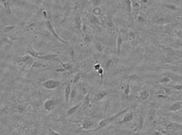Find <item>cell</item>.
<instances>
[{"label":"cell","mask_w":182,"mask_h":135,"mask_svg":"<svg viewBox=\"0 0 182 135\" xmlns=\"http://www.w3.org/2000/svg\"><path fill=\"white\" fill-rule=\"evenodd\" d=\"M34 61H34V58L32 56H30V55H25V56H24L19 57V58L16 60V62H17L19 65L27 68L32 67V65H33Z\"/></svg>","instance_id":"7a4b0ae2"},{"label":"cell","mask_w":182,"mask_h":135,"mask_svg":"<svg viewBox=\"0 0 182 135\" xmlns=\"http://www.w3.org/2000/svg\"><path fill=\"white\" fill-rule=\"evenodd\" d=\"M108 94H109L108 91H98V92H96L95 94H94V98H93V100H94V101H97V102H98V101H100L108 96Z\"/></svg>","instance_id":"ac0fdd59"},{"label":"cell","mask_w":182,"mask_h":135,"mask_svg":"<svg viewBox=\"0 0 182 135\" xmlns=\"http://www.w3.org/2000/svg\"><path fill=\"white\" fill-rule=\"evenodd\" d=\"M135 115V113L134 111H130L129 110V112H127L124 115H123V119L121 120V121L118 122V125H122V124H128V123H130V122L134 119Z\"/></svg>","instance_id":"5bb4252c"},{"label":"cell","mask_w":182,"mask_h":135,"mask_svg":"<svg viewBox=\"0 0 182 135\" xmlns=\"http://www.w3.org/2000/svg\"><path fill=\"white\" fill-rule=\"evenodd\" d=\"M94 40L93 39V36L89 33H86L85 34V36L83 38V41H84L85 44H89V43H92Z\"/></svg>","instance_id":"83f0119b"},{"label":"cell","mask_w":182,"mask_h":135,"mask_svg":"<svg viewBox=\"0 0 182 135\" xmlns=\"http://www.w3.org/2000/svg\"><path fill=\"white\" fill-rule=\"evenodd\" d=\"M141 4L137 0H132V12L134 18H137L140 14Z\"/></svg>","instance_id":"9a60e30c"},{"label":"cell","mask_w":182,"mask_h":135,"mask_svg":"<svg viewBox=\"0 0 182 135\" xmlns=\"http://www.w3.org/2000/svg\"><path fill=\"white\" fill-rule=\"evenodd\" d=\"M61 85V82L53 80V79H48L44 82H42V87L46 90H55Z\"/></svg>","instance_id":"277c9868"},{"label":"cell","mask_w":182,"mask_h":135,"mask_svg":"<svg viewBox=\"0 0 182 135\" xmlns=\"http://www.w3.org/2000/svg\"><path fill=\"white\" fill-rule=\"evenodd\" d=\"M14 29V25H9V26H6V27H4V29H3L2 31L4 32V33H8V32H9V31L13 30Z\"/></svg>","instance_id":"8d00e7d4"},{"label":"cell","mask_w":182,"mask_h":135,"mask_svg":"<svg viewBox=\"0 0 182 135\" xmlns=\"http://www.w3.org/2000/svg\"><path fill=\"white\" fill-rule=\"evenodd\" d=\"M76 87H72V90H71V97H70V102L71 103L75 98V97H76Z\"/></svg>","instance_id":"e575fe53"},{"label":"cell","mask_w":182,"mask_h":135,"mask_svg":"<svg viewBox=\"0 0 182 135\" xmlns=\"http://www.w3.org/2000/svg\"><path fill=\"white\" fill-rule=\"evenodd\" d=\"M137 1H139H139H140V0H137Z\"/></svg>","instance_id":"7dc6e473"},{"label":"cell","mask_w":182,"mask_h":135,"mask_svg":"<svg viewBox=\"0 0 182 135\" xmlns=\"http://www.w3.org/2000/svg\"><path fill=\"white\" fill-rule=\"evenodd\" d=\"M68 51H69V55H70L71 58V59H73V58L75 57V52H74L73 46H70V47H69V50H68Z\"/></svg>","instance_id":"f35d334b"},{"label":"cell","mask_w":182,"mask_h":135,"mask_svg":"<svg viewBox=\"0 0 182 135\" xmlns=\"http://www.w3.org/2000/svg\"><path fill=\"white\" fill-rule=\"evenodd\" d=\"M1 3L4 7V10L8 14L12 15L11 11V0H1Z\"/></svg>","instance_id":"cb8c5ba5"},{"label":"cell","mask_w":182,"mask_h":135,"mask_svg":"<svg viewBox=\"0 0 182 135\" xmlns=\"http://www.w3.org/2000/svg\"><path fill=\"white\" fill-rule=\"evenodd\" d=\"M26 54H27V55H30V56L33 57V58H36V59H38V57H39V56L44 55L43 53H40V52H38V51H35V50L33 48L32 45H30V44H29L28 46H27Z\"/></svg>","instance_id":"d6986e66"},{"label":"cell","mask_w":182,"mask_h":135,"mask_svg":"<svg viewBox=\"0 0 182 135\" xmlns=\"http://www.w3.org/2000/svg\"><path fill=\"white\" fill-rule=\"evenodd\" d=\"M82 107V101H81L79 103L76 104L75 106H72V107H68L67 110L66 111V114L64 116H62L61 118H60V119H64V118H66L68 117H71V116H72L73 114H75V113L78 111L80 108H81Z\"/></svg>","instance_id":"ba28073f"},{"label":"cell","mask_w":182,"mask_h":135,"mask_svg":"<svg viewBox=\"0 0 182 135\" xmlns=\"http://www.w3.org/2000/svg\"><path fill=\"white\" fill-rule=\"evenodd\" d=\"M94 5V7H99V5L101 4L102 0H91V2Z\"/></svg>","instance_id":"74e56055"},{"label":"cell","mask_w":182,"mask_h":135,"mask_svg":"<svg viewBox=\"0 0 182 135\" xmlns=\"http://www.w3.org/2000/svg\"><path fill=\"white\" fill-rule=\"evenodd\" d=\"M74 22H75V25L79 32V34L82 38H84V34L82 33V21H81V12H76V14H75V18H74Z\"/></svg>","instance_id":"8992f818"},{"label":"cell","mask_w":182,"mask_h":135,"mask_svg":"<svg viewBox=\"0 0 182 135\" xmlns=\"http://www.w3.org/2000/svg\"><path fill=\"white\" fill-rule=\"evenodd\" d=\"M132 78H133V76H130L129 78V80L127 81L126 84L124 85L123 87V97L124 98H128L129 97V94H130V83H131Z\"/></svg>","instance_id":"44dd1931"},{"label":"cell","mask_w":182,"mask_h":135,"mask_svg":"<svg viewBox=\"0 0 182 135\" xmlns=\"http://www.w3.org/2000/svg\"><path fill=\"white\" fill-rule=\"evenodd\" d=\"M170 82H171V77H169V76H165L164 78H162L160 80V83H161V84H167V83H169Z\"/></svg>","instance_id":"d590c367"},{"label":"cell","mask_w":182,"mask_h":135,"mask_svg":"<svg viewBox=\"0 0 182 135\" xmlns=\"http://www.w3.org/2000/svg\"><path fill=\"white\" fill-rule=\"evenodd\" d=\"M72 88V84L71 82H69L66 84V86L65 87L64 89V97H65V101H66V108H68V105L70 102V97H71V89Z\"/></svg>","instance_id":"7c38bea8"},{"label":"cell","mask_w":182,"mask_h":135,"mask_svg":"<svg viewBox=\"0 0 182 135\" xmlns=\"http://www.w3.org/2000/svg\"><path fill=\"white\" fill-rule=\"evenodd\" d=\"M37 1H38V3H40L42 2V0H37Z\"/></svg>","instance_id":"bcb514c9"},{"label":"cell","mask_w":182,"mask_h":135,"mask_svg":"<svg viewBox=\"0 0 182 135\" xmlns=\"http://www.w3.org/2000/svg\"><path fill=\"white\" fill-rule=\"evenodd\" d=\"M55 107V101L52 99H47L44 103V108L48 112H51Z\"/></svg>","instance_id":"d4e9b609"},{"label":"cell","mask_w":182,"mask_h":135,"mask_svg":"<svg viewBox=\"0 0 182 135\" xmlns=\"http://www.w3.org/2000/svg\"><path fill=\"white\" fill-rule=\"evenodd\" d=\"M48 131H49V133H50V135H61V133L56 132V131H54V130L51 129V128H49V129H48Z\"/></svg>","instance_id":"60d3db41"},{"label":"cell","mask_w":182,"mask_h":135,"mask_svg":"<svg viewBox=\"0 0 182 135\" xmlns=\"http://www.w3.org/2000/svg\"><path fill=\"white\" fill-rule=\"evenodd\" d=\"M46 66H47V65L43 63L42 61H34L31 68H45Z\"/></svg>","instance_id":"f546056e"},{"label":"cell","mask_w":182,"mask_h":135,"mask_svg":"<svg viewBox=\"0 0 182 135\" xmlns=\"http://www.w3.org/2000/svg\"><path fill=\"white\" fill-rule=\"evenodd\" d=\"M181 128V124H178V123H175V122H170V123L165 125V128L167 132H174L178 128Z\"/></svg>","instance_id":"e0dca14e"},{"label":"cell","mask_w":182,"mask_h":135,"mask_svg":"<svg viewBox=\"0 0 182 135\" xmlns=\"http://www.w3.org/2000/svg\"><path fill=\"white\" fill-rule=\"evenodd\" d=\"M53 1L56 3V4H60V0H53Z\"/></svg>","instance_id":"f6af8a7d"},{"label":"cell","mask_w":182,"mask_h":135,"mask_svg":"<svg viewBox=\"0 0 182 135\" xmlns=\"http://www.w3.org/2000/svg\"><path fill=\"white\" fill-rule=\"evenodd\" d=\"M107 20V31L109 34H113L115 31H118V29L116 28V26L114 25L113 20H112L111 14H107L106 16Z\"/></svg>","instance_id":"30bf717a"},{"label":"cell","mask_w":182,"mask_h":135,"mask_svg":"<svg viewBox=\"0 0 182 135\" xmlns=\"http://www.w3.org/2000/svg\"><path fill=\"white\" fill-rule=\"evenodd\" d=\"M87 21H88L91 25H98L101 24V22H100V20H99L98 16H95L94 14H87Z\"/></svg>","instance_id":"7402d4cb"},{"label":"cell","mask_w":182,"mask_h":135,"mask_svg":"<svg viewBox=\"0 0 182 135\" xmlns=\"http://www.w3.org/2000/svg\"><path fill=\"white\" fill-rule=\"evenodd\" d=\"M127 37L126 39L129 40L132 43V45L134 47L135 45L139 43V33L136 32V31H129L126 34Z\"/></svg>","instance_id":"52a82bcc"},{"label":"cell","mask_w":182,"mask_h":135,"mask_svg":"<svg viewBox=\"0 0 182 135\" xmlns=\"http://www.w3.org/2000/svg\"><path fill=\"white\" fill-rule=\"evenodd\" d=\"M73 123H76V124H80V126H81V130H90L92 129V128H94L96 126L95 123L92 120H90L88 118H85L83 119L82 121H72Z\"/></svg>","instance_id":"3957f363"},{"label":"cell","mask_w":182,"mask_h":135,"mask_svg":"<svg viewBox=\"0 0 182 135\" xmlns=\"http://www.w3.org/2000/svg\"><path fill=\"white\" fill-rule=\"evenodd\" d=\"M163 7H165V8H167V9H171L172 11H180V9L179 8H177L176 6L172 5V4H163Z\"/></svg>","instance_id":"836d02e7"},{"label":"cell","mask_w":182,"mask_h":135,"mask_svg":"<svg viewBox=\"0 0 182 135\" xmlns=\"http://www.w3.org/2000/svg\"><path fill=\"white\" fill-rule=\"evenodd\" d=\"M129 110H130V107H127V108L122 110V111H120L119 113H116V114H114V115L111 116V117H108V118H105V119H102V120L99 123V124H98L97 128H95L94 129H92V132H95V131H98V130L103 128L104 127L107 126L108 124H112V123L116 121V120H117V119H118L121 115L125 114L127 112H129Z\"/></svg>","instance_id":"6da1fadb"},{"label":"cell","mask_w":182,"mask_h":135,"mask_svg":"<svg viewBox=\"0 0 182 135\" xmlns=\"http://www.w3.org/2000/svg\"><path fill=\"white\" fill-rule=\"evenodd\" d=\"M118 36H117V39H116V43H117V46H116V56L118 59H119L121 53V49H122V45L123 43V38L122 34L120 33V31L118 29Z\"/></svg>","instance_id":"4fadbf2b"},{"label":"cell","mask_w":182,"mask_h":135,"mask_svg":"<svg viewBox=\"0 0 182 135\" xmlns=\"http://www.w3.org/2000/svg\"><path fill=\"white\" fill-rule=\"evenodd\" d=\"M155 115H156V107H155V104L153 103L151 104V106L148 107V113H147V118H148V121L149 123H151L154 120V118H155Z\"/></svg>","instance_id":"2e32d148"},{"label":"cell","mask_w":182,"mask_h":135,"mask_svg":"<svg viewBox=\"0 0 182 135\" xmlns=\"http://www.w3.org/2000/svg\"><path fill=\"white\" fill-rule=\"evenodd\" d=\"M45 25H46V28H47V29L49 30V32L51 33L52 35H53L55 38H56L57 40H59V41H61V42L62 43V44H65V45H68V42H66V40H64V39H62V38H61V37L59 36V34L56 33V31H55V29H54V27H53V25H52V23H51V21L49 19H48L46 21H45Z\"/></svg>","instance_id":"5b68a950"},{"label":"cell","mask_w":182,"mask_h":135,"mask_svg":"<svg viewBox=\"0 0 182 135\" xmlns=\"http://www.w3.org/2000/svg\"><path fill=\"white\" fill-rule=\"evenodd\" d=\"M90 95H91V91L87 93V95L84 97V98L82 100V108H86V107H89L91 105V98H90Z\"/></svg>","instance_id":"4316f807"},{"label":"cell","mask_w":182,"mask_h":135,"mask_svg":"<svg viewBox=\"0 0 182 135\" xmlns=\"http://www.w3.org/2000/svg\"><path fill=\"white\" fill-rule=\"evenodd\" d=\"M93 45H94V48L98 53L102 54L104 52V45L102 42H100L99 40H97V39H94L93 41Z\"/></svg>","instance_id":"603a6c76"},{"label":"cell","mask_w":182,"mask_h":135,"mask_svg":"<svg viewBox=\"0 0 182 135\" xmlns=\"http://www.w3.org/2000/svg\"><path fill=\"white\" fill-rule=\"evenodd\" d=\"M112 66H113V60L108 59L107 61L106 64H105V70H106V71H108V70L111 69Z\"/></svg>","instance_id":"1f68e13d"},{"label":"cell","mask_w":182,"mask_h":135,"mask_svg":"<svg viewBox=\"0 0 182 135\" xmlns=\"http://www.w3.org/2000/svg\"><path fill=\"white\" fill-rule=\"evenodd\" d=\"M81 75L80 72H78V73H76L75 75H74V76H73V79H72V82H71V84H72V87H74L75 85L77 84L79 82H80V80H81Z\"/></svg>","instance_id":"f1b7e54d"},{"label":"cell","mask_w":182,"mask_h":135,"mask_svg":"<svg viewBox=\"0 0 182 135\" xmlns=\"http://www.w3.org/2000/svg\"><path fill=\"white\" fill-rule=\"evenodd\" d=\"M42 15H43V18H44V20H48L47 13H46V11H45V10H44V11L42 12Z\"/></svg>","instance_id":"ee69618b"},{"label":"cell","mask_w":182,"mask_h":135,"mask_svg":"<svg viewBox=\"0 0 182 135\" xmlns=\"http://www.w3.org/2000/svg\"><path fill=\"white\" fill-rule=\"evenodd\" d=\"M102 14V10L100 7H94L93 9V14L95 16H100Z\"/></svg>","instance_id":"d6a6232c"},{"label":"cell","mask_w":182,"mask_h":135,"mask_svg":"<svg viewBox=\"0 0 182 135\" xmlns=\"http://www.w3.org/2000/svg\"><path fill=\"white\" fill-rule=\"evenodd\" d=\"M60 64L62 65V67L64 68L66 70H68V71H71L72 70V65L71 64V63H64V62L61 61L60 62Z\"/></svg>","instance_id":"4dcf8cb0"},{"label":"cell","mask_w":182,"mask_h":135,"mask_svg":"<svg viewBox=\"0 0 182 135\" xmlns=\"http://www.w3.org/2000/svg\"><path fill=\"white\" fill-rule=\"evenodd\" d=\"M143 126H144V118H143V116L141 113H139L134 132L140 133L143 129Z\"/></svg>","instance_id":"8fae6325"},{"label":"cell","mask_w":182,"mask_h":135,"mask_svg":"<svg viewBox=\"0 0 182 135\" xmlns=\"http://www.w3.org/2000/svg\"><path fill=\"white\" fill-rule=\"evenodd\" d=\"M171 87H172V88H174V89H175V90L182 91V85H180V84L173 85V86H171Z\"/></svg>","instance_id":"ab89813d"},{"label":"cell","mask_w":182,"mask_h":135,"mask_svg":"<svg viewBox=\"0 0 182 135\" xmlns=\"http://www.w3.org/2000/svg\"><path fill=\"white\" fill-rule=\"evenodd\" d=\"M149 92H148V89H143L141 90L139 93V97H138V100L141 101H148V98H149Z\"/></svg>","instance_id":"ffe728a7"},{"label":"cell","mask_w":182,"mask_h":135,"mask_svg":"<svg viewBox=\"0 0 182 135\" xmlns=\"http://www.w3.org/2000/svg\"><path fill=\"white\" fill-rule=\"evenodd\" d=\"M182 108V101H178L174 102L171 107H169L170 112H178Z\"/></svg>","instance_id":"484cf974"},{"label":"cell","mask_w":182,"mask_h":135,"mask_svg":"<svg viewBox=\"0 0 182 135\" xmlns=\"http://www.w3.org/2000/svg\"><path fill=\"white\" fill-rule=\"evenodd\" d=\"M93 67H94V70L98 71V70H99L100 68H101V65H100V64H99V63H97V64H95V65H94V66H93Z\"/></svg>","instance_id":"7bdbcfd3"},{"label":"cell","mask_w":182,"mask_h":135,"mask_svg":"<svg viewBox=\"0 0 182 135\" xmlns=\"http://www.w3.org/2000/svg\"><path fill=\"white\" fill-rule=\"evenodd\" d=\"M38 60L41 61H61L59 59V56L57 54H47V55H42V56H39L38 57Z\"/></svg>","instance_id":"9c48e42d"},{"label":"cell","mask_w":182,"mask_h":135,"mask_svg":"<svg viewBox=\"0 0 182 135\" xmlns=\"http://www.w3.org/2000/svg\"><path fill=\"white\" fill-rule=\"evenodd\" d=\"M137 19H138V20L139 21V22H145V19H144V18L142 16V15H140V14L139 15V16H138Z\"/></svg>","instance_id":"b9f144b4"}]
</instances>
